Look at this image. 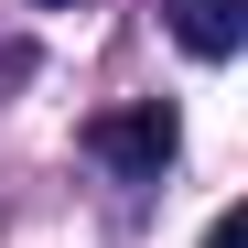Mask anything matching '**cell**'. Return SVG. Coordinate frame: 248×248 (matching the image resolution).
Wrapping results in <instances>:
<instances>
[{"mask_svg": "<svg viewBox=\"0 0 248 248\" xmlns=\"http://www.w3.org/2000/svg\"><path fill=\"white\" fill-rule=\"evenodd\" d=\"M173 108H162V97H140V108H108L97 119V130H87V151L108 162V173H130V184H162V173H173Z\"/></svg>", "mask_w": 248, "mask_h": 248, "instance_id": "obj_1", "label": "cell"}, {"mask_svg": "<svg viewBox=\"0 0 248 248\" xmlns=\"http://www.w3.org/2000/svg\"><path fill=\"white\" fill-rule=\"evenodd\" d=\"M162 22H173V44L194 65H227L248 44V0H162Z\"/></svg>", "mask_w": 248, "mask_h": 248, "instance_id": "obj_2", "label": "cell"}, {"mask_svg": "<svg viewBox=\"0 0 248 248\" xmlns=\"http://www.w3.org/2000/svg\"><path fill=\"white\" fill-rule=\"evenodd\" d=\"M205 248H237V216H216V227H205Z\"/></svg>", "mask_w": 248, "mask_h": 248, "instance_id": "obj_3", "label": "cell"}, {"mask_svg": "<svg viewBox=\"0 0 248 248\" xmlns=\"http://www.w3.org/2000/svg\"><path fill=\"white\" fill-rule=\"evenodd\" d=\"M44 11H54V0H44Z\"/></svg>", "mask_w": 248, "mask_h": 248, "instance_id": "obj_4", "label": "cell"}]
</instances>
